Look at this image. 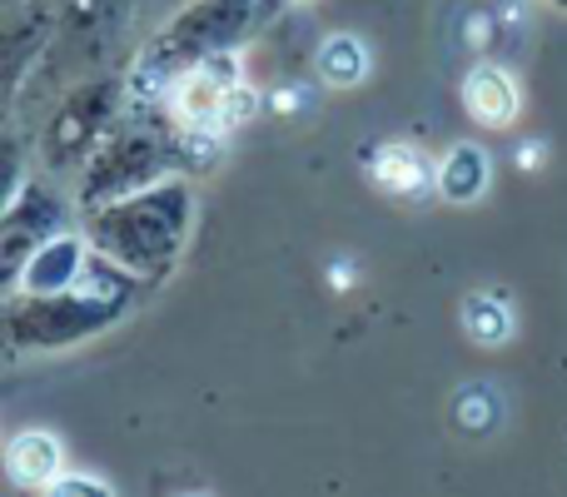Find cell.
I'll return each mask as SVG.
<instances>
[{
	"instance_id": "6da1fadb",
	"label": "cell",
	"mask_w": 567,
	"mask_h": 497,
	"mask_svg": "<svg viewBox=\"0 0 567 497\" xmlns=\"http://www.w3.org/2000/svg\"><path fill=\"white\" fill-rule=\"evenodd\" d=\"M145 289V279H135L130 269H120L115 259L95 249L90 273L70 289L55 293H25L10 289L6 299V353H60L75 343L105 333L115 319H125V309L135 303V293Z\"/></svg>"
},
{
	"instance_id": "7a4b0ae2",
	"label": "cell",
	"mask_w": 567,
	"mask_h": 497,
	"mask_svg": "<svg viewBox=\"0 0 567 497\" xmlns=\"http://www.w3.org/2000/svg\"><path fill=\"white\" fill-rule=\"evenodd\" d=\"M195 225V195L185 175H165L159 185L135 189L115 205L85 209V239L135 279L159 283L179 263Z\"/></svg>"
},
{
	"instance_id": "3957f363",
	"label": "cell",
	"mask_w": 567,
	"mask_h": 497,
	"mask_svg": "<svg viewBox=\"0 0 567 497\" xmlns=\"http://www.w3.org/2000/svg\"><path fill=\"white\" fill-rule=\"evenodd\" d=\"M185 125L165 100H130L120 125L105 135V145L80 165L75 175V199L80 209H100L115 199L135 195V189L159 185L165 175L185 169V145H179Z\"/></svg>"
},
{
	"instance_id": "277c9868",
	"label": "cell",
	"mask_w": 567,
	"mask_h": 497,
	"mask_svg": "<svg viewBox=\"0 0 567 497\" xmlns=\"http://www.w3.org/2000/svg\"><path fill=\"white\" fill-rule=\"evenodd\" d=\"M265 20V0H185L130 60V90L140 100H165L179 75L215 55L245 45V35Z\"/></svg>"
},
{
	"instance_id": "5b68a950",
	"label": "cell",
	"mask_w": 567,
	"mask_h": 497,
	"mask_svg": "<svg viewBox=\"0 0 567 497\" xmlns=\"http://www.w3.org/2000/svg\"><path fill=\"white\" fill-rule=\"evenodd\" d=\"M135 100L130 90V65L125 70H95V75L75 80V85L60 95V105L50 110L45 130L35 139V155L45 175H70L105 145V135L120 125L125 105Z\"/></svg>"
},
{
	"instance_id": "8992f818",
	"label": "cell",
	"mask_w": 567,
	"mask_h": 497,
	"mask_svg": "<svg viewBox=\"0 0 567 497\" xmlns=\"http://www.w3.org/2000/svg\"><path fill=\"white\" fill-rule=\"evenodd\" d=\"M165 105L175 110L179 125L219 130V135H225L229 125H245V120L255 115L259 95L245 85L239 60H235V50H229V55H215V60H205V65H195L189 75H179L175 90L165 95Z\"/></svg>"
},
{
	"instance_id": "52a82bcc",
	"label": "cell",
	"mask_w": 567,
	"mask_h": 497,
	"mask_svg": "<svg viewBox=\"0 0 567 497\" xmlns=\"http://www.w3.org/2000/svg\"><path fill=\"white\" fill-rule=\"evenodd\" d=\"M65 219H70V205L60 199V189L40 175L25 179V189L6 199V215H0V269H6L10 289H16L30 253L45 245V239L65 235Z\"/></svg>"
},
{
	"instance_id": "ba28073f",
	"label": "cell",
	"mask_w": 567,
	"mask_h": 497,
	"mask_svg": "<svg viewBox=\"0 0 567 497\" xmlns=\"http://www.w3.org/2000/svg\"><path fill=\"white\" fill-rule=\"evenodd\" d=\"M90 259H95V245H90L85 235H55L25 259L16 289H25V293L70 289V283H80L90 273Z\"/></svg>"
},
{
	"instance_id": "9c48e42d",
	"label": "cell",
	"mask_w": 567,
	"mask_h": 497,
	"mask_svg": "<svg viewBox=\"0 0 567 497\" xmlns=\"http://www.w3.org/2000/svg\"><path fill=\"white\" fill-rule=\"evenodd\" d=\"M369 179L393 199H423V195H439V165H429V155L413 145H373L369 159H363Z\"/></svg>"
},
{
	"instance_id": "30bf717a",
	"label": "cell",
	"mask_w": 567,
	"mask_h": 497,
	"mask_svg": "<svg viewBox=\"0 0 567 497\" xmlns=\"http://www.w3.org/2000/svg\"><path fill=\"white\" fill-rule=\"evenodd\" d=\"M463 110L488 130H508L523 110V90L498 60H478V65L463 75Z\"/></svg>"
},
{
	"instance_id": "8fae6325",
	"label": "cell",
	"mask_w": 567,
	"mask_h": 497,
	"mask_svg": "<svg viewBox=\"0 0 567 497\" xmlns=\"http://www.w3.org/2000/svg\"><path fill=\"white\" fill-rule=\"evenodd\" d=\"M60 443L50 438V433L30 428V433H16V438L6 443V473L16 488H45L60 478Z\"/></svg>"
},
{
	"instance_id": "7c38bea8",
	"label": "cell",
	"mask_w": 567,
	"mask_h": 497,
	"mask_svg": "<svg viewBox=\"0 0 567 497\" xmlns=\"http://www.w3.org/2000/svg\"><path fill=\"white\" fill-rule=\"evenodd\" d=\"M493 165H488V149L478 145H453L449 155L439 159V195L449 205H473V199L488 189Z\"/></svg>"
},
{
	"instance_id": "4fadbf2b",
	"label": "cell",
	"mask_w": 567,
	"mask_h": 497,
	"mask_svg": "<svg viewBox=\"0 0 567 497\" xmlns=\"http://www.w3.org/2000/svg\"><path fill=\"white\" fill-rule=\"evenodd\" d=\"M513 329H518V319H513V303L503 299V293H468L463 299V333H468L473 343H483V349H498V343L513 339Z\"/></svg>"
},
{
	"instance_id": "5bb4252c",
	"label": "cell",
	"mask_w": 567,
	"mask_h": 497,
	"mask_svg": "<svg viewBox=\"0 0 567 497\" xmlns=\"http://www.w3.org/2000/svg\"><path fill=\"white\" fill-rule=\"evenodd\" d=\"M313 65H319V75L329 80V85H359V80L369 75V50L353 35H329L319 45V55H313Z\"/></svg>"
},
{
	"instance_id": "9a60e30c",
	"label": "cell",
	"mask_w": 567,
	"mask_h": 497,
	"mask_svg": "<svg viewBox=\"0 0 567 497\" xmlns=\"http://www.w3.org/2000/svg\"><path fill=\"white\" fill-rule=\"evenodd\" d=\"M458 428L463 433H473V438H483V433H493L498 428V413H503V403H498V393L488 389V383H468V389L458 393Z\"/></svg>"
},
{
	"instance_id": "2e32d148",
	"label": "cell",
	"mask_w": 567,
	"mask_h": 497,
	"mask_svg": "<svg viewBox=\"0 0 567 497\" xmlns=\"http://www.w3.org/2000/svg\"><path fill=\"white\" fill-rule=\"evenodd\" d=\"M50 493H60V497H110V488L105 483H90V478H65V473H60L55 483H50Z\"/></svg>"
},
{
	"instance_id": "e0dca14e",
	"label": "cell",
	"mask_w": 567,
	"mask_h": 497,
	"mask_svg": "<svg viewBox=\"0 0 567 497\" xmlns=\"http://www.w3.org/2000/svg\"><path fill=\"white\" fill-rule=\"evenodd\" d=\"M275 6H279V0H265V20H269V15H275Z\"/></svg>"
},
{
	"instance_id": "ac0fdd59",
	"label": "cell",
	"mask_w": 567,
	"mask_h": 497,
	"mask_svg": "<svg viewBox=\"0 0 567 497\" xmlns=\"http://www.w3.org/2000/svg\"><path fill=\"white\" fill-rule=\"evenodd\" d=\"M543 6H553V10H567V0H543Z\"/></svg>"
},
{
	"instance_id": "d6986e66",
	"label": "cell",
	"mask_w": 567,
	"mask_h": 497,
	"mask_svg": "<svg viewBox=\"0 0 567 497\" xmlns=\"http://www.w3.org/2000/svg\"><path fill=\"white\" fill-rule=\"evenodd\" d=\"M20 6H30V0H6V10H20Z\"/></svg>"
},
{
	"instance_id": "ffe728a7",
	"label": "cell",
	"mask_w": 567,
	"mask_h": 497,
	"mask_svg": "<svg viewBox=\"0 0 567 497\" xmlns=\"http://www.w3.org/2000/svg\"><path fill=\"white\" fill-rule=\"evenodd\" d=\"M130 6H145V0H130Z\"/></svg>"
}]
</instances>
